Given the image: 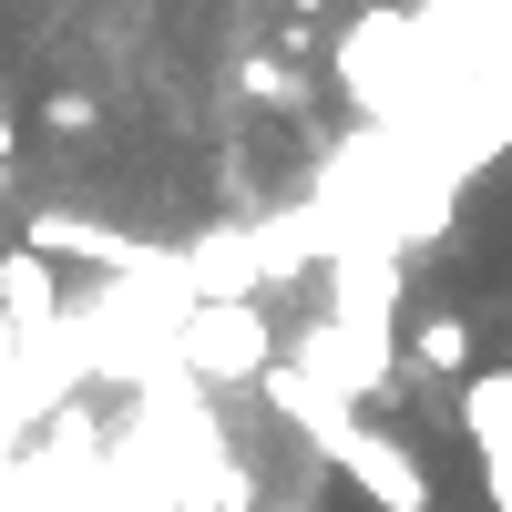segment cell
Wrapping results in <instances>:
<instances>
[{"label":"cell","instance_id":"obj_1","mask_svg":"<svg viewBox=\"0 0 512 512\" xmlns=\"http://www.w3.org/2000/svg\"><path fill=\"white\" fill-rule=\"evenodd\" d=\"M277 359H287V338L267 318V297H195L175 328V369L195 390H267Z\"/></svg>","mask_w":512,"mask_h":512},{"label":"cell","instance_id":"obj_2","mask_svg":"<svg viewBox=\"0 0 512 512\" xmlns=\"http://www.w3.org/2000/svg\"><path fill=\"white\" fill-rule=\"evenodd\" d=\"M21 246L52 256V267H93V277H175V267H185L175 246H154V236L113 226V216H82V205H31V216H21Z\"/></svg>","mask_w":512,"mask_h":512},{"label":"cell","instance_id":"obj_3","mask_svg":"<svg viewBox=\"0 0 512 512\" xmlns=\"http://www.w3.org/2000/svg\"><path fill=\"white\" fill-rule=\"evenodd\" d=\"M287 369H308V390L338 400V410H379L390 400V379H400V338H359V328H338V318H308L287 338Z\"/></svg>","mask_w":512,"mask_h":512},{"label":"cell","instance_id":"obj_4","mask_svg":"<svg viewBox=\"0 0 512 512\" xmlns=\"http://www.w3.org/2000/svg\"><path fill=\"white\" fill-rule=\"evenodd\" d=\"M328 318L359 328V338H400V236L390 226H359L328 267Z\"/></svg>","mask_w":512,"mask_h":512},{"label":"cell","instance_id":"obj_5","mask_svg":"<svg viewBox=\"0 0 512 512\" xmlns=\"http://www.w3.org/2000/svg\"><path fill=\"white\" fill-rule=\"evenodd\" d=\"M461 441L482 461V502L512 512V369H472L461 379Z\"/></svg>","mask_w":512,"mask_h":512},{"label":"cell","instance_id":"obj_6","mask_svg":"<svg viewBox=\"0 0 512 512\" xmlns=\"http://www.w3.org/2000/svg\"><path fill=\"white\" fill-rule=\"evenodd\" d=\"M410 369L441 379V390H461V379H472V318H461V308H431V318L410 328Z\"/></svg>","mask_w":512,"mask_h":512},{"label":"cell","instance_id":"obj_7","mask_svg":"<svg viewBox=\"0 0 512 512\" xmlns=\"http://www.w3.org/2000/svg\"><path fill=\"white\" fill-rule=\"evenodd\" d=\"M41 123H52V144H62V134H93V123H103V103H93V93H62V82H52Z\"/></svg>","mask_w":512,"mask_h":512},{"label":"cell","instance_id":"obj_8","mask_svg":"<svg viewBox=\"0 0 512 512\" xmlns=\"http://www.w3.org/2000/svg\"><path fill=\"white\" fill-rule=\"evenodd\" d=\"M31 390V359H21V338H11V318H0V400H21Z\"/></svg>","mask_w":512,"mask_h":512},{"label":"cell","instance_id":"obj_9","mask_svg":"<svg viewBox=\"0 0 512 512\" xmlns=\"http://www.w3.org/2000/svg\"><path fill=\"white\" fill-rule=\"evenodd\" d=\"M11 154H21V123H11V113H0V164H11Z\"/></svg>","mask_w":512,"mask_h":512},{"label":"cell","instance_id":"obj_10","mask_svg":"<svg viewBox=\"0 0 512 512\" xmlns=\"http://www.w3.org/2000/svg\"><path fill=\"white\" fill-rule=\"evenodd\" d=\"M287 11H328V0H287Z\"/></svg>","mask_w":512,"mask_h":512}]
</instances>
